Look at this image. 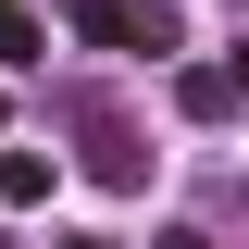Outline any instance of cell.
I'll use <instances>...</instances> for the list:
<instances>
[{
    "label": "cell",
    "mask_w": 249,
    "mask_h": 249,
    "mask_svg": "<svg viewBox=\"0 0 249 249\" xmlns=\"http://www.w3.org/2000/svg\"><path fill=\"white\" fill-rule=\"evenodd\" d=\"M75 37H100V50H175V13L162 0H75Z\"/></svg>",
    "instance_id": "6da1fadb"
},
{
    "label": "cell",
    "mask_w": 249,
    "mask_h": 249,
    "mask_svg": "<svg viewBox=\"0 0 249 249\" xmlns=\"http://www.w3.org/2000/svg\"><path fill=\"white\" fill-rule=\"evenodd\" d=\"M175 100H187V112H199V124H224V112H237V62H187V75H175Z\"/></svg>",
    "instance_id": "7a4b0ae2"
},
{
    "label": "cell",
    "mask_w": 249,
    "mask_h": 249,
    "mask_svg": "<svg viewBox=\"0 0 249 249\" xmlns=\"http://www.w3.org/2000/svg\"><path fill=\"white\" fill-rule=\"evenodd\" d=\"M0 199H50V162H37V150H13V162H0Z\"/></svg>",
    "instance_id": "3957f363"
},
{
    "label": "cell",
    "mask_w": 249,
    "mask_h": 249,
    "mask_svg": "<svg viewBox=\"0 0 249 249\" xmlns=\"http://www.w3.org/2000/svg\"><path fill=\"white\" fill-rule=\"evenodd\" d=\"M150 249H212V237H199V224H162V237H150Z\"/></svg>",
    "instance_id": "277c9868"
},
{
    "label": "cell",
    "mask_w": 249,
    "mask_h": 249,
    "mask_svg": "<svg viewBox=\"0 0 249 249\" xmlns=\"http://www.w3.org/2000/svg\"><path fill=\"white\" fill-rule=\"evenodd\" d=\"M237 88H249V37H237Z\"/></svg>",
    "instance_id": "5b68a950"
},
{
    "label": "cell",
    "mask_w": 249,
    "mask_h": 249,
    "mask_svg": "<svg viewBox=\"0 0 249 249\" xmlns=\"http://www.w3.org/2000/svg\"><path fill=\"white\" fill-rule=\"evenodd\" d=\"M62 249H100V237H62Z\"/></svg>",
    "instance_id": "8992f818"
},
{
    "label": "cell",
    "mask_w": 249,
    "mask_h": 249,
    "mask_svg": "<svg viewBox=\"0 0 249 249\" xmlns=\"http://www.w3.org/2000/svg\"><path fill=\"white\" fill-rule=\"evenodd\" d=\"M0 249H13V237H0Z\"/></svg>",
    "instance_id": "52a82bcc"
}]
</instances>
